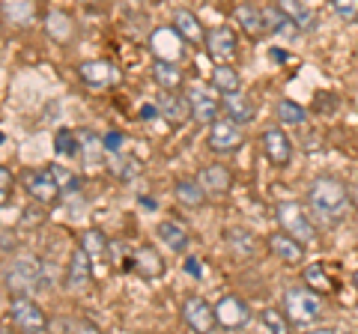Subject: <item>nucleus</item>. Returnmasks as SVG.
Listing matches in <instances>:
<instances>
[{
    "label": "nucleus",
    "mask_w": 358,
    "mask_h": 334,
    "mask_svg": "<svg viewBox=\"0 0 358 334\" xmlns=\"http://www.w3.org/2000/svg\"><path fill=\"white\" fill-rule=\"evenodd\" d=\"M155 105H159V117H164L171 126H182L185 119H192V102H188L185 93L162 90V96L155 99Z\"/></svg>",
    "instance_id": "a211bd4d"
},
{
    "label": "nucleus",
    "mask_w": 358,
    "mask_h": 334,
    "mask_svg": "<svg viewBox=\"0 0 358 334\" xmlns=\"http://www.w3.org/2000/svg\"><path fill=\"white\" fill-rule=\"evenodd\" d=\"M48 170H51V176H54V182L60 185L63 197H69V194H78V191H81V176H78L75 170H69L66 164H51Z\"/></svg>",
    "instance_id": "f704fd0d"
},
{
    "label": "nucleus",
    "mask_w": 358,
    "mask_h": 334,
    "mask_svg": "<svg viewBox=\"0 0 358 334\" xmlns=\"http://www.w3.org/2000/svg\"><path fill=\"white\" fill-rule=\"evenodd\" d=\"M185 96H188V102H192V119H197V122H206V126H212L218 117H221V102L215 96H212L206 87H200V84H192L185 90Z\"/></svg>",
    "instance_id": "ddd939ff"
},
{
    "label": "nucleus",
    "mask_w": 358,
    "mask_h": 334,
    "mask_svg": "<svg viewBox=\"0 0 358 334\" xmlns=\"http://www.w3.org/2000/svg\"><path fill=\"white\" fill-rule=\"evenodd\" d=\"M215 319H218V328H227V331H236V328H245L251 319V310L245 305L242 296H221L215 302Z\"/></svg>",
    "instance_id": "9b49d317"
},
{
    "label": "nucleus",
    "mask_w": 358,
    "mask_h": 334,
    "mask_svg": "<svg viewBox=\"0 0 358 334\" xmlns=\"http://www.w3.org/2000/svg\"><path fill=\"white\" fill-rule=\"evenodd\" d=\"M239 72L233 69V63H215L212 69V87L218 93H230V90H239Z\"/></svg>",
    "instance_id": "72a5a7b5"
},
{
    "label": "nucleus",
    "mask_w": 358,
    "mask_h": 334,
    "mask_svg": "<svg viewBox=\"0 0 358 334\" xmlns=\"http://www.w3.org/2000/svg\"><path fill=\"white\" fill-rule=\"evenodd\" d=\"M78 78L90 90H105V87H114L120 81V69L110 60H84L78 66Z\"/></svg>",
    "instance_id": "f8f14e48"
},
{
    "label": "nucleus",
    "mask_w": 358,
    "mask_h": 334,
    "mask_svg": "<svg viewBox=\"0 0 358 334\" xmlns=\"http://www.w3.org/2000/svg\"><path fill=\"white\" fill-rule=\"evenodd\" d=\"M275 3L296 21V27H299L301 33L317 30V13H313V9L305 3V0H275Z\"/></svg>",
    "instance_id": "c85d7f7f"
},
{
    "label": "nucleus",
    "mask_w": 358,
    "mask_h": 334,
    "mask_svg": "<svg viewBox=\"0 0 358 334\" xmlns=\"http://www.w3.org/2000/svg\"><path fill=\"white\" fill-rule=\"evenodd\" d=\"M45 218H48V212H45V203H39V200H33V203L24 209V215H21L24 224H42Z\"/></svg>",
    "instance_id": "c03bdc74"
},
{
    "label": "nucleus",
    "mask_w": 358,
    "mask_h": 334,
    "mask_svg": "<svg viewBox=\"0 0 358 334\" xmlns=\"http://www.w3.org/2000/svg\"><path fill=\"white\" fill-rule=\"evenodd\" d=\"M48 331H90V334H96L99 326L84 319V317H57V319L48 322Z\"/></svg>",
    "instance_id": "58836bf2"
},
{
    "label": "nucleus",
    "mask_w": 358,
    "mask_h": 334,
    "mask_svg": "<svg viewBox=\"0 0 358 334\" xmlns=\"http://www.w3.org/2000/svg\"><path fill=\"white\" fill-rule=\"evenodd\" d=\"M15 248V239H13V230H3V257H9V251Z\"/></svg>",
    "instance_id": "de8ad7c7"
},
{
    "label": "nucleus",
    "mask_w": 358,
    "mask_h": 334,
    "mask_svg": "<svg viewBox=\"0 0 358 334\" xmlns=\"http://www.w3.org/2000/svg\"><path fill=\"white\" fill-rule=\"evenodd\" d=\"M185 45H188V42L182 39V33H179L173 24H171V27H155V30L150 33V51L155 54V60L182 63Z\"/></svg>",
    "instance_id": "0eeeda50"
},
{
    "label": "nucleus",
    "mask_w": 358,
    "mask_h": 334,
    "mask_svg": "<svg viewBox=\"0 0 358 334\" xmlns=\"http://www.w3.org/2000/svg\"><path fill=\"white\" fill-rule=\"evenodd\" d=\"M352 284H355V289H358V272H352Z\"/></svg>",
    "instance_id": "3c124183"
},
{
    "label": "nucleus",
    "mask_w": 358,
    "mask_h": 334,
    "mask_svg": "<svg viewBox=\"0 0 358 334\" xmlns=\"http://www.w3.org/2000/svg\"><path fill=\"white\" fill-rule=\"evenodd\" d=\"M152 81L162 87V90H182L185 84V72L182 66L173 60H155L152 66Z\"/></svg>",
    "instance_id": "bb28decb"
},
{
    "label": "nucleus",
    "mask_w": 358,
    "mask_h": 334,
    "mask_svg": "<svg viewBox=\"0 0 358 334\" xmlns=\"http://www.w3.org/2000/svg\"><path fill=\"white\" fill-rule=\"evenodd\" d=\"M260 322L268 331H278V334H287L289 326H293V319H289L287 310H281V307H263L260 310Z\"/></svg>",
    "instance_id": "4c0bfd02"
},
{
    "label": "nucleus",
    "mask_w": 358,
    "mask_h": 334,
    "mask_svg": "<svg viewBox=\"0 0 358 334\" xmlns=\"http://www.w3.org/2000/svg\"><path fill=\"white\" fill-rule=\"evenodd\" d=\"M105 138V150H108V155H120V152H126L129 150V138L122 135V131H108V135H102Z\"/></svg>",
    "instance_id": "37998d69"
},
{
    "label": "nucleus",
    "mask_w": 358,
    "mask_h": 334,
    "mask_svg": "<svg viewBox=\"0 0 358 334\" xmlns=\"http://www.w3.org/2000/svg\"><path fill=\"white\" fill-rule=\"evenodd\" d=\"M266 248L275 254V260H281L287 266H299L301 260H305V248H308V245L299 242L296 236H289L287 230H281V233H272V236L266 239Z\"/></svg>",
    "instance_id": "2eb2a0df"
},
{
    "label": "nucleus",
    "mask_w": 358,
    "mask_h": 334,
    "mask_svg": "<svg viewBox=\"0 0 358 334\" xmlns=\"http://www.w3.org/2000/svg\"><path fill=\"white\" fill-rule=\"evenodd\" d=\"M39 275H42V257L21 254V257H13V263H6L3 289L9 296H30L33 289H39Z\"/></svg>",
    "instance_id": "f03ea898"
},
{
    "label": "nucleus",
    "mask_w": 358,
    "mask_h": 334,
    "mask_svg": "<svg viewBox=\"0 0 358 334\" xmlns=\"http://www.w3.org/2000/svg\"><path fill=\"white\" fill-rule=\"evenodd\" d=\"M42 27H45V33H48V39L54 42V45H69V42L75 39V33H78L75 18L66 13V9H48Z\"/></svg>",
    "instance_id": "f3484780"
},
{
    "label": "nucleus",
    "mask_w": 358,
    "mask_h": 334,
    "mask_svg": "<svg viewBox=\"0 0 358 334\" xmlns=\"http://www.w3.org/2000/svg\"><path fill=\"white\" fill-rule=\"evenodd\" d=\"M155 114H159V105H143L141 108V119H152Z\"/></svg>",
    "instance_id": "09e8293b"
},
{
    "label": "nucleus",
    "mask_w": 358,
    "mask_h": 334,
    "mask_svg": "<svg viewBox=\"0 0 358 334\" xmlns=\"http://www.w3.org/2000/svg\"><path fill=\"white\" fill-rule=\"evenodd\" d=\"M54 152L63 155V159H72V155L81 152V138H78L72 129H60L57 135H54Z\"/></svg>",
    "instance_id": "e433bc0d"
},
{
    "label": "nucleus",
    "mask_w": 358,
    "mask_h": 334,
    "mask_svg": "<svg viewBox=\"0 0 358 334\" xmlns=\"http://www.w3.org/2000/svg\"><path fill=\"white\" fill-rule=\"evenodd\" d=\"M263 13H266V24H268V33H278V36H287V39H296L299 36V27H296V21L293 18H289L287 13H284V9L281 6H266L263 9Z\"/></svg>",
    "instance_id": "c756f323"
},
{
    "label": "nucleus",
    "mask_w": 358,
    "mask_h": 334,
    "mask_svg": "<svg viewBox=\"0 0 358 334\" xmlns=\"http://www.w3.org/2000/svg\"><path fill=\"white\" fill-rule=\"evenodd\" d=\"M206 51L215 63H233L239 54V36L236 30L227 27V24H218V27H209L206 33Z\"/></svg>",
    "instance_id": "9d476101"
},
{
    "label": "nucleus",
    "mask_w": 358,
    "mask_h": 334,
    "mask_svg": "<svg viewBox=\"0 0 358 334\" xmlns=\"http://www.w3.org/2000/svg\"><path fill=\"white\" fill-rule=\"evenodd\" d=\"M24 188H27L30 200H39V203H45V206L63 200V191H60V185L54 182L51 170H27L24 173Z\"/></svg>",
    "instance_id": "4468645a"
},
{
    "label": "nucleus",
    "mask_w": 358,
    "mask_h": 334,
    "mask_svg": "<svg viewBox=\"0 0 358 334\" xmlns=\"http://www.w3.org/2000/svg\"><path fill=\"white\" fill-rule=\"evenodd\" d=\"M93 281V257L78 245L69 257V272H66V289H72V293H81L87 289V284Z\"/></svg>",
    "instance_id": "6ab92c4d"
},
{
    "label": "nucleus",
    "mask_w": 358,
    "mask_h": 334,
    "mask_svg": "<svg viewBox=\"0 0 358 334\" xmlns=\"http://www.w3.org/2000/svg\"><path fill=\"white\" fill-rule=\"evenodd\" d=\"M334 15H338L341 21H346V24H358V0H329Z\"/></svg>",
    "instance_id": "a19ab883"
},
{
    "label": "nucleus",
    "mask_w": 358,
    "mask_h": 334,
    "mask_svg": "<svg viewBox=\"0 0 358 334\" xmlns=\"http://www.w3.org/2000/svg\"><path fill=\"white\" fill-rule=\"evenodd\" d=\"M197 180L209 191V197H227L233 191V173L227 164H206L197 173Z\"/></svg>",
    "instance_id": "4be33fe9"
},
{
    "label": "nucleus",
    "mask_w": 358,
    "mask_h": 334,
    "mask_svg": "<svg viewBox=\"0 0 358 334\" xmlns=\"http://www.w3.org/2000/svg\"><path fill=\"white\" fill-rule=\"evenodd\" d=\"M108 170L117 176L120 182H131V180H138V173H141V161L134 159V155L129 152H120V155H108Z\"/></svg>",
    "instance_id": "2f4dec72"
},
{
    "label": "nucleus",
    "mask_w": 358,
    "mask_h": 334,
    "mask_svg": "<svg viewBox=\"0 0 358 334\" xmlns=\"http://www.w3.org/2000/svg\"><path fill=\"white\" fill-rule=\"evenodd\" d=\"M78 245H81L90 257H93V263H99L102 257H108V245L110 242L99 230H84V236H81V242H78Z\"/></svg>",
    "instance_id": "c9c22d12"
},
{
    "label": "nucleus",
    "mask_w": 358,
    "mask_h": 334,
    "mask_svg": "<svg viewBox=\"0 0 358 334\" xmlns=\"http://www.w3.org/2000/svg\"><path fill=\"white\" fill-rule=\"evenodd\" d=\"M260 147H263L266 161L272 164V167H289V161H293V143H289L287 131H284L281 126H268V129H263Z\"/></svg>",
    "instance_id": "6e6552de"
},
{
    "label": "nucleus",
    "mask_w": 358,
    "mask_h": 334,
    "mask_svg": "<svg viewBox=\"0 0 358 334\" xmlns=\"http://www.w3.org/2000/svg\"><path fill=\"white\" fill-rule=\"evenodd\" d=\"M9 317H13V326L24 334L48 331V322H51L45 317V310L39 307V302L30 296H13V302H9Z\"/></svg>",
    "instance_id": "39448f33"
},
{
    "label": "nucleus",
    "mask_w": 358,
    "mask_h": 334,
    "mask_svg": "<svg viewBox=\"0 0 358 334\" xmlns=\"http://www.w3.org/2000/svg\"><path fill=\"white\" fill-rule=\"evenodd\" d=\"M13 185H15V180H13V170L3 164L0 167V200H3V206L9 203V194H13Z\"/></svg>",
    "instance_id": "a18cd8bd"
},
{
    "label": "nucleus",
    "mask_w": 358,
    "mask_h": 334,
    "mask_svg": "<svg viewBox=\"0 0 358 334\" xmlns=\"http://www.w3.org/2000/svg\"><path fill=\"white\" fill-rule=\"evenodd\" d=\"M305 284L313 286V289H317V293H322V296H329L331 289H334L331 277H329V272L322 269V266H308V269H305Z\"/></svg>",
    "instance_id": "ea45409f"
},
{
    "label": "nucleus",
    "mask_w": 358,
    "mask_h": 334,
    "mask_svg": "<svg viewBox=\"0 0 358 334\" xmlns=\"http://www.w3.org/2000/svg\"><path fill=\"white\" fill-rule=\"evenodd\" d=\"M233 21H236L239 30L245 33V36H251V39H263L268 33L266 13L260 6H254V3H239L236 9H233Z\"/></svg>",
    "instance_id": "412c9836"
},
{
    "label": "nucleus",
    "mask_w": 358,
    "mask_h": 334,
    "mask_svg": "<svg viewBox=\"0 0 358 334\" xmlns=\"http://www.w3.org/2000/svg\"><path fill=\"white\" fill-rule=\"evenodd\" d=\"M284 310L293 319V326H310L322 317V293L313 286H289L284 293Z\"/></svg>",
    "instance_id": "7ed1b4c3"
},
{
    "label": "nucleus",
    "mask_w": 358,
    "mask_h": 334,
    "mask_svg": "<svg viewBox=\"0 0 358 334\" xmlns=\"http://www.w3.org/2000/svg\"><path fill=\"white\" fill-rule=\"evenodd\" d=\"M275 218L281 230H287L289 236H296L299 242L305 245H317L320 242V233L317 224L310 221V215L305 212V206L296 203V200H278L275 203Z\"/></svg>",
    "instance_id": "20e7f679"
},
{
    "label": "nucleus",
    "mask_w": 358,
    "mask_h": 334,
    "mask_svg": "<svg viewBox=\"0 0 358 334\" xmlns=\"http://www.w3.org/2000/svg\"><path fill=\"white\" fill-rule=\"evenodd\" d=\"M84 9H90V13H99V9H105V3L108 0H78Z\"/></svg>",
    "instance_id": "49530a36"
},
{
    "label": "nucleus",
    "mask_w": 358,
    "mask_h": 334,
    "mask_svg": "<svg viewBox=\"0 0 358 334\" xmlns=\"http://www.w3.org/2000/svg\"><path fill=\"white\" fill-rule=\"evenodd\" d=\"M36 0H3V21L13 27H30L36 21Z\"/></svg>",
    "instance_id": "393cba45"
},
{
    "label": "nucleus",
    "mask_w": 358,
    "mask_h": 334,
    "mask_svg": "<svg viewBox=\"0 0 358 334\" xmlns=\"http://www.w3.org/2000/svg\"><path fill=\"white\" fill-rule=\"evenodd\" d=\"M129 269L138 277H143V281H155V277L164 275V260H162V254L155 251L152 245H141V248L131 251Z\"/></svg>",
    "instance_id": "dca6fc26"
},
{
    "label": "nucleus",
    "mask_w": 358,
    "mask_h": 334,
    "mask_svg": "<svg viewBox=\"0 0 358 334\" xmlns=\"http://www.w3.org/2000/svg\"><path fill=\"white\" fill-rule=\"evenodd\" d=\"M188 272H192V275H200V269H197V263H194V260H188Z\"/></svg>",
    "instance_id": "8fccbe9b"
},
{
    "label": "nucleus",
    "mask_w": 358,
    "mask_h": 334,
    "mask_svg": "<svg viewBox=\"0 0 358 334\" xmlns=\"http://www.w3.org/2000/svg\"><path fill=\"white\" fill-rule=\"evenodd\" d=\"M182 322L192 331H200V334H206L212 328H218V319H215V305H209L203 296H188L185 302H182Z\"/></svg>",
    "instance_id": "1a4fd4ad"
},
{
    "label": "nucleus",
    "mask_w": 358,
    "mask_h": 334,
    "mask_svg": "<svg viewBox=\"0 0 358 334\" xmlns=\"http://www.w3.org/2000/svg\"><path fill=\"white\" fill-rule=\"evenodd\" d=\"M78 138H81V152H78V155H84V164H90V167L102 164V159L108 155V150H105V138H99L93 129H84Z\"/></svg>",
    "instance_id": "7c9ffc66"
},
{
    "label": "nucleus",
    "mask_w": 358,
    "mask_h": 334,
    "mask_svg": "<svg viewBox=\"0 0 358 334\" xmlns=\"http://www.w3.org/2000/svg\"><path fill=\"white\" fill-rule=\"evenodd\" d=\"M224 245H227V248L233 251V257H239V260H248L257 254V236L245 227H227L224 230Z\"/></svg>",
    "instance_id": "a878e982"
},
{
    "label": "nucleus",
    "mask_w": 358,
    "mask_h": 334,
    "mask_svg": "<svg viewBox=\"0 0 358 334\" xmlns=\"http://www.w3.org/2000/svg\"><path fill=\"white\" fill-rule=\"evenodd\" d=\"M242 143H245L242 126L239 122H233L230 117H218L206 131V147L212 152H218V155L236 152V150H242Z\"/></svg>",
    "instance_id": "423d86ee"
},
{
    "label": "nucleus",
    "mask_w": 358,
    "mask_h": 334,
    "mask_svg": "<svg viewBox=\"0 0 358 334\" xmlns=\"http://www.w3.org/2000/svg\"><path fill=\"white\" fill-rule=\"evenodd\" d=\"M155 236H159V242L167 245L173 254H185L188 245H192L185 227H179L176 221H159V224H155Z\"/></svg>",
    "instance_id": "cd10ccee"
},
{
    "label": "nucleus",
    "mask_w": 358,
    "mask_h": 334,
    "mask_svg": "<svg viewBox=\"0 0 358 334\" xmlns=\"http://www.w3.org/2000/svg\"><path fill=\"white\" fill-rule=\"evenodd\" d=\"M173 27L182 33V39L188 42V45H194V48H203L206 45V27H203V21H200L192 9H176L173 13Z\"/></svg>",
    "instance_id": "5701e85b"
},
{
    "label": "nucleus",
    "mask_w": 358,
    "mask_h": 334,
    "mask_svg": "<svg viewBox=\"0 0 358 334\" xmlns=\"http://www.w3.org/2000/svg\"><path fill=\"white\" fill-rule=\"evenodd\" d=\"M221 108H224V117H230L233 122L239 126H248L257 114V105L248 93L242 90H230V93H221Z\"/></svg>",
    "instance_id": "aec40b11"
},
{
    "label": "nucleus",
    "mask_w": 358,
    "mask_h": 334,
    "mask_svg": "<svg viewBox=\"0 0 358 334\" xmlns=\"http://www.w3.org/2000/svg\"><path fill=\"white\" fill-rule=\"evenodd\" d=\"M60 284V269L51 260H42V275H39V289H54Z\"/></svg>",
    "instance_id": "79ce46f5"
},
{
    "label": "nucleus",
    "mask_w": 358,
    "mask_h": 334,
    "mask_svg": "<svg viewBox=\"0 0 358 334\" xmlns=\"http://www.w3.org/2000/svg\"><path fill=\"white\" fill-rule=\"evenodd\" d=\"M275 119L281 122V126H305V119H308V110L301 108L299 102H293V99H278V105H275Z\"/></svg>",
    "instance_id": "473e14b6"
},
{
    "label": "nucleus",
    "mask_w": 358,
    "mask_h": 334,
    "mask_svg": "<svg viewBox=\"0 0 358 334\" xmlns=\"http://www.w3.org/2000/svg\"><path fill=\"white\" fill-rule=\"evenodd\" d=\"M173 194H176V200L182 203L185 209H200L206 203V197H209V191L203 185H200V180L194 176H182V180H176L173 182Z\"/></svg>",
    "instance_id": "b1692460"
},
{
    "label": "nucleus",
    "mask_w": 358,
    "mask_h": 334,
    "mask_svg": "<svg viewBox=\"0 0 358 334\" xmlns=\"http://www.w3.org/2000/svg\"><path fill=\"white\" fill-rule=\"evenodd\" d=\"M308 206L317 215V221H322L326 227H334L352 209V194L343 180H338L331 173H322L308 188Z\"/></svg>",
    "instance_id": "f257e3e1"
}]
</instances>
